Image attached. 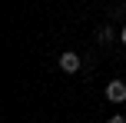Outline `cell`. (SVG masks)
Segmentation results:
<instances>
[{
	"label": "cell",
	"instance_id": "cell-1",
	"mask_svg": "<svg viewBox=\"0 0 126 123\" xmlns=\"http://www.w3.org/2000/svg\"><path fill=\"white\" fill-rule=\"evenodd\" d=\"M106 100H113V103H123L126 100V83L123 80H110L106 83Z\"/></svg>",
	"mask_w": 126,
	"mask_h": 123
},
{
	"label": "cell",
	"instance_id": "cell-2",
	"mask_svg": "<svg viewBox=\"0 0 126 123\" xmlns=\"http://www.w3.org/2000/svg\"><path fill=\"white\" fill-rule=\"evenodd\" d=\"M60 70H63V73H76V70H80V57H76L73 50L60 53Z\"/></svg>",
	"mask_w": 126,
	"mask_h": 123
},
{
	"label": "cell",
	"instance_id": "cell-3",
	"mask_svg": "<svg viewBox=\"0 0 126 123\" xmlns=\"http://www.w3.org/2000/svg\"><path fill=\"white\" fill-rule=\"evenodd\" d=\"M96 40H100V43H110V40H113V27H100V30H96Z\"/></svg>",
	"mask_w": 126,
	"mask_h": 123
},
{
	"label": "cell",
	"instance_id": "cell-4",
	"mask_svg": "<svg viewBox=\"0 0 126 123\" xmlns=\"http://www.w3.org/2000/svg\"><path fill=\"white\" fill-rule=\"evenodd\" d=\"M120 40H123V47H126V27H123V30H120Z\"/></svg>",
	"mask_w": 126,
	"mask_h": 123
}]
</instances>
